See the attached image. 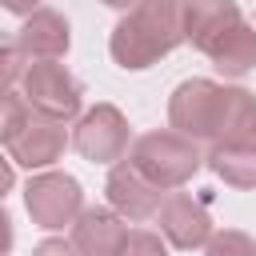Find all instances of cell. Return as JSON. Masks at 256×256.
<instances>
[{
  "label": "cell",
  "instance_id": "8992f818",
  "mask_svg": "<svg viewBox=\"0 0 256 256\" xmlns=\"http://www.w3.org/2000/svg\"><path fill=\"white\" fill-rule=\"evenodd\" d=\"M220 88L216 80L192 76L180 80L168 96V128L188 136V140H212L216 136V116H220Z\"/></svg>",
  "mask_w": 256,
  "mask_h": 256
},
{
  "label": "cell",
  "instance_id": "3957f363",
  "mask_svg": "<svg viewBox=\"0 0 256 256\" xmlns=\"http://www.w3.org/2000/svg\"><path fill=\"white\" fill-rule=\"evenodd\" d=\"M20 96L32 108V116H48V120L68 124L80 112L84 88H80V80L64 64H56V60H32L24 68V76H20Z\"/></svg>",
  "mask_w": 256,
  "mask_h": 256
},
{
  "label": "cell",
  "instance_id": "277c9868",
  "mask_svg": "<svg viewBox=\"0 0 256 256\" xmlns=\"http://www.w3.org/2000/svg\"><path fill=\"white\" fill-rule=\"evenodd\" d=\"M24 208L32 216L36 228H48V232H60V228H72V220L84 212V192H80V180L68 176V172H36L28 184H24Z\"/></svg>",
  "mask_w": 256,
  "mask_h": 256
},
{
  "label": "cell",
  "instance_id": "9a60e30c",
  "mask_svg": "<svg viewBox=\"0 0 256 256\" xmlns=\"http://www.w3.org/2000/svg\"><path fill=\"white\" fill-rule=\"evenodd\" d=\"M204 164L212 168L216 180H224L228 188H256V140H240V144H212V152L204 156Z\"/></svg>",
  "mask_w": 256,
  "mask_h": 256
},
{
  "label": "cell",
  "instance_id": "6da1fadb",
  "mask_svg": "<svg viewBox=\"0 0 256 256\" xmlns=\"http://www.w3.org/2000/svg\"><path fill=\"white\" fill-rule=\"evenodd\" d=\"M184 8L188 0H136L108 36V52L124 72H144L160 56L184 44Z\"/></svg>",
  "mask_w": 256,
  "mask_h": 256
},
{
  "label": "cell",
  "instance_id": "30bf717a",
  "mask_svg": "<svg viewBox=\"0 0 256 256\" xmlns=\"http://www.w3.org/2000/svg\"><path fill=\"white\" fill-rule=\"evenodd\" d=\"M128 240V220H120L112 208H84L72 220V248L80 256H120Z\"/></svg>",
  "mask_w": 256,
  "mask_h": 256
},
{
  "label": "cell",
  "instance_id": "52a82bcc",
  "mask_svg": "<svg viewBox=\"0 0 256 256\" xmlns=\"http://www.w3.org/2000/svg\"><path fill=\"white\" fill-rule=\"evenodd\" d=\"M156 224H160L164 244H172V248H180V252L204 248L208 236L216 232L204 200H196V196H188V192H168V196L160 200V208H156Z\"/></svg>",
  "mask_w": 256,
  "mask_h": 256
},
{
  "label": "cell",
  "instance_id": "8fae6325",
  "mask_svg": "<svg viewBox=\"0 0 256 256\" xmlns=\"http://www.w3.org/2000/svg\"><path fill=\"white\" fill-rule=\"evenodd\" d=\"M16 44L28 60H60L72 44V28L56 8H36L32 16H24Z\"/></svg>",
  "mask_w": 256,
  "mask_h": 256
},
{
  "label": "cell",
  "instance_id": "e0dca14e",
  "mask_svg": "<svg viewBox=\"0 0 256 256\" xmlns=\"http://www.w3.org/2000/svg\"><path fill=\"white\" fill-rule=\"evenodd\" d=\"M204 256H256V236H248L240 228H220L208 236Z\"/></svg>",
  "mask_w": 256,
  "mask_h": 256
},
{
  "label": "cell",
  "instance_id": "9c48e42d",
  "mask_svg": "<svg viewBox=\"0 0 256 256\" xmlns=\"http://www.w3.org/2000/svg\"><path fill=\"white\" fill-rule=\"evenodd\" d=\"M104 192H108V208H112L120 220H132V224L152 220L156 208H160V200H164V192L152 188L128 160H116V164H112V172H108V180H104Z\"/></svg>",
  "mask_w": 256,
  "mask_h": 256
},
{
  "label": "cell",
  "instance_id": "5b68a950",
  "mask_svg": "<svg viewBox=\"0 0 256 256\" xmlns=\"http://www.w3.org/2000/svg\"><path fill=\"white\" fill-rule=\"evenodd\" d=\"M72 148L88 160V164H116L128 156L132 148V132H128V116L116 104H96L88 108L76 128H72Z\"/></svg>",
  "mask_w": 256,
  "mask_h": 256
},
{
  "label": "cell",
  "instance_id": "7402d4cb",
  "mask_svg": "<svg viewBox=\"0 0 256 256\" xmlns=\"http://www.w3.org/2000/svg\"><path fill=\"white\" fill-rule=\"evenodd\" d=\"M0 8L12 16H32L36 8H44V0H0Z\"/></svg>",
  "mask_w": 256,
  "mask_h": 256
},
{
  "label": "cell",
  "instance_id": "cb8c5ba5",
  "mask_svg": "<svg viewBox=\"0 0 256 256\" xmlns=\"http://www.w3.org/2000/svg\"><path fill=\"white\" fill-rule=\"evenodd\" d=\"M100 4H108V8H120V12H132V8H136V0H100Z\"/></svg>",
  "mask_w": 256,
  "mask_h": 256
},
{
  "label": "cell",
  "instance_id": "44dd1931",
  "mask_svg": "<svg viewBox=\"0 0 256 256\" xmlns=\"http://www.w3.org/2000/svg\"><path fill=\"white\" fill-rule=\"evenodd\" d=\"M12 244H16V228H12V216H8L4 204H0V256H8Z\"/></svg>",
  "mask_w": 256,
  "mask_h": 256
},
{
  "label": "cell",
  "instance_id": "2e32d148",
  "mask_svg": "<svg viewBox=\"0 0 256 256\" xmlns=\"http://www.w3.org/2000/svg\"><path fill=\"white\" fill-rule=\"evenodd\" d=\"M28 120H32V108L24 104V96H16L12 88H0V144H12Z\"/></svg>",
  "mask_w": 256,
  "mask_h": 256
},
{
  "label": "cell",
  "instance_id": "ac0fdd59",
  "mask_svg": "<svg viewBox=\"0 0 256 256\" xmlns=\"http://www.w3.org/2000/svg\"><path fill=\"white\" fill-rule=\"evenodd\" d=\"M28 68V56L20 52L16 36H0V88H12Z\"/></svg>",
  "mask_w": 256,
  "mask_h": 256
},
{
  "label": "cell",
  "instance_id": "7a4b0ae2",
  "mask_svg": "<svg viewBox=\"0 0 256 256\" xmlns=\"http://www.w3.org/2000/svg\"><path fill=\"white\" fill-rule=\"evenodd\" d=\"M128 164H132L152 188L176 192V188H184V184L200 172L204 152H200L196 140H188V136H180V132H172V128H156V132H144V136L132 140Z\"/></svg>",
  "mask_w": 256,
  "mask_h": 256
},
{
  "label": "cell",
  "instance_id": "4fadbf2b",
  "mask_svg": "<svg viewBox=\"0 0 256 256\" xmlns=\"http://www.w3.org/2000/svg\"><path fill=\"white\" fill-rule=\"evenodd\" d=\"M240 140H256V92L220 88V116L212 144H240Z\"/></svg>",
  "mask_w": 256,
  "mask_h": 256
},
{
  "label": "cell",
  "instance_id": "d6986e66",
  "mask_svg": "<svg viewBox=\"0 0 256 256\" xmlns=\"http://www.w3.org/2000/svg\"><path fill=\"white\" fill-rule=\"evenodd\" d=\"M120 256H168V244H164V236H160V232L136 228V232H128V240H124Z\"/></svg>",
  "mask_w": 256,
  "mask_h": 256
},
{
  "label": "cell",
  "instance_id": "ffe728a7",
  "mask_svg": "<svg viewBox=\"0 0 256 256\" xmlns=\"http://www.w3.org/2000/svg\"><path fill=\"white\" fill-rule=\"evenodd\" d=\"M32 256H80V252L72 248V240H60V236H48V240H40V244L32 248Z\"/></svg>",
  "mask_w": 256,
  "mask_h": 256
},
{
  "label": "cell",
  "instance_id": "ba28073f",
  "mask_svg": "<svg viewBox=\"0 0 256 256\" xmlns=\"http://www.w3.org/2000/svg\"><path fill=\"white\" fill-rule=\"evenodd\" d=\"M68 144H72V132H68L60 120L32 116V120L20 128V136L8 144V152H12V164H20V168H28V172H44V168H52V164L64 156Z\"/></svg>",
  "mask_w": 256,
  "mask_h": 256
},
{
  "label": "cell",
  "instance_id": "5bb4252c",
  "mask_svg": "<svg viewBox=\"0 0 256 256\" xmlns=\"http://www.w3.org/2000/svg\"><path fill=\"white\" fill-rule=\"evenodd\" d=\"M208 60L220 76H248L256 68V24L240 20L236 28H228L212 48H208Z\"/></svg>",
  "mask_w": 256,
  "mask_h": 256
},
{
  "label": "cell",
  "instance_id": "603a6c76",
  "mask_svg": "<svg viewBox=\"0 0 256 256\" xmlns=\"http://www.w3.org/2000/svg\"><path fill=\"white\" fill-rule=\"evenodd\" d=\"M12 184H16V172H12V160H4L0 156V200L12 192Z\"/></svg>",
  "mask_w": 256,
  "mask_h": 256
},
{
  "label": "cell",
  "instance_id": "7c38bea8",
  "mask_svg": "<svg viewBox=\"0 0 256 256\" xmlns=\"http://www.w3.org/2000/svg\"><path fill=\"white\" fill-rule=\"evenodd\" d=\"M244 16H240V4L236 0H188V8H184V44L208 52Z\"/></svg>",
  "mask_w": 256,
  "mask_h": 256
}]
</instances>
